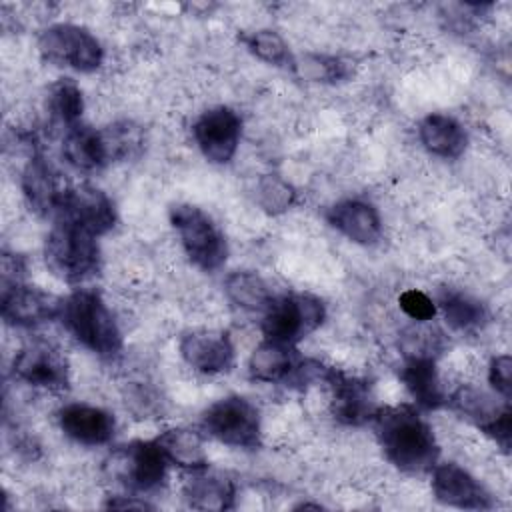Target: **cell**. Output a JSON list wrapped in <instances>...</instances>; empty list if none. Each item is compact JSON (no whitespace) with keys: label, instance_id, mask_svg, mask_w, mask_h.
<instances>
[{"label":"cell","instance_id":"2e32d148","mask_svg":"<svg viewBox=\"0 0 512 512\" xmlns=\"http://www.w3.org/2000/svg\"><path fill=\"white\" fill-rule=\"evenodd\" d=\"M182 360L196 372L216 376L234 366V344L228 332L202 328L186 332L178 344Z\"/></svg>","mask_w":512,"mask_h":512},{"label":"cell","instance_id":"9a60e30c","mask_svg":"<svg viewBox=\"0 0 512 512\" xmlns=\"http://www.w3.org/2000/svg\"><path fill=\"white\" fill-rule=\"evenodd\" d=\"M432 492L444 506L462 510L494 508L492 494L466 468L456 462H438L432 470Z\"/></svg>","mask_w":512,"mask_h":512},{"label":"cell","instance_id":"8992f818","mask_svg":"<svg viewBox=\"0 0 512 512\" xmlns=\"http://www.w3.org/2000/svg\"><path fill=\"white\" fill-rule=\"evenodd\" d=\"M200 428L210 438L242 450L262 444V422L258 408L244 396L232 394L212 402L200 418Z\"/></svg>","mask_w":512,"mask_h":512},{"label":"cell","instance_id":"f546056e","mask_svg":"<svg viewBox=\"0 0 512 512\" xmlns=\"http://www.w3.org/2000/svg\"><path fill=\"white\" fill-rule=\"evenodd\" d=\"M296 190L278 174H264L256 182V204L272 216L284 214L294 206Z\"/></svg>","mask_w":512,"mask_h":512},{"label":"cell","instance_id":"7a4b0ae2","mask_svg":"<svg viewBox=\"0 0 512 512\" xmlns=\"http://www.w3.org/2000/svg\"><path fill=\"white\" fill-rule=\"evenodd\" d=\"M86 350L100 358H114L122 350L120 326L96 290L78 288L64 298L58 318Z\"/></svg>","mask_w":512,"mask_h":512},{"label":"cell","instance_id":"1f68e13d","mask_svg":"<svg viewBox=\"0 0 512 512\" xmlns=\"http://www.w3.org/2000/svg\"><path fill=\"white\" fill-rule=\"evenodd\" d=\"M444 348V334L430 326V322H414L400 336L402 356H430L436 358Z\"/></svg>","mask_w":512,"mask_h":512},{"label":"cell","instance_id":"ffe728a7","mask_svg":"<svg viewBox=\"0 0 512 512\" xmlns=\"http://www.w3.org/2000/svg\"><path fill=\"white\" fill-rule=\"evenodd\" d=\"M62 156L80 172H94L112 162L104 132L84 122H76L64 130Z\"/></svg>","mask_w":512,"mask_h":512},{"label":"cell","instance_id":"7c38bea8","mask_svg":"<svg viewBox=\"0 0 512 512\" xmlns=\"http://www.w3.org/2000/svg\"><path fill=\"white\" fill-rule=\"evenodd\" d=\"M12 374L28 386L52 392L66 390L70 384L66 356L48 342L26 344L12 360Z\"/></svg>","mask_w":512,"mask_h":512},{"label":"cell","instance_id":"ac0fdd59","mask_svg":"<svg viewBox=\"0 0 512 512\" xmlns=\"http://www.w3.org/2000/svg\"><path fill=\"white\" fill-rule=\"evenodd\" d=\"M58 426L76 444L104 446L116 434V418L108 410L84 402H72L58 410Z\"/></svg>","mask_w":512,"mask_h":512},{"label":"cell","instance_id":"d590c367","mask_svg":"<svg viewBox=\"0 0 512 512\" xmlns=\"http://www.w3.org/2000/svg\"><path fill=\"white\" fill-rule=\"evenodd\" d=\"M24 260L18 254H2V286L24 282Z\"/></svg>","mask_w":512,"mask_h":512},{"label":"cell","instance_id":"7402d4cb","mask_svg":"<svg viewBox=\"0 0 512 512\" xmlns=\"http://www.w3.org/2000/svg\"><path fill=\"white\" fill-rule=\"evenodd\" d=\"M302 356L292 344H282L274 340H262L248 358V376L256 382L266 384H290Z\"/></svg>","mask_w":512,"mask_h":512},{"label":"cell","instance_id":"30bf717a","mask_svg":"<svg viewBox=\"0 0 512 512\" xmlns=\"http://www.w3.org/2000/svg\"><path fill=\"white\" fill-rule=\"evenodd\" d=\"M192 136L208 162L228 164L242 138V118L228 106L208 108L192 124Z\"/></svg>","mask_w":512,"mask_h":512},{"label":"cell","instance_id":"484cf974","mask_svg":"<svg viewBox=\"0 0 512 512\" xmlns=\"http://www.w3.org/2000/svg\"><path fill=\"white\" fill-rule=\"evenodd\" d=\"M446 324L456 332H474L488 322V308L478 298L456 288H442L434 298Z\"/></svg>","mask_w":512,"mask_h":512},{"label":"cell","instance_id":"9c48e42d","mask_svg":"<svg viewBox=\"0 0 512 512\" xmlns=\"http://www.w3.org/2000/svg\"><path fill=\"white\" fill-rule=\"evenodd\" d=\"M446 404H450L458 414H462L480 432L490 436L504 452H508L512 436L510 400L498 394H488L474 386H460Z\"/></svg>","mask_w":512,"mask_h":512},{"label":"cell","instance_id":"5b68a950","mask_svg":"<svg viewBox=\"0 0 512 512\" xmlns=\"http://www.w3.org/2000/svg\"><path fill=\"white\" fill-rule=\"evenodd\" d=\"M168 460L154 440H134L110 452L104 462L108 476L130 494L156 492L168 472Z\"/></svg>","mask_w":512,"mask_h":512},{"label":"cell","instance_id":"3957f363","mask_svg":"<svg viewBox=\"0 0 512 512\" xmlns=\"http://www.w3.org/2000/svg\"><path fill=\"white\" fill-rule=\"evenodd\" d=\"M98 236L62 218H54L44 238L46 268L68 284H80L100 270Z\"/></svg>","mask_w":512,"mask_h":512},{"label":"cell","instance_id":"4fadbf2b","mask_svg":"<svg viewBox=\"0 0 512 512\" xmlns=\"http://www.w3.org/2000/svg\"><path fill=\"white\" fill-rule=\"evenodd\" d=\"M54 218L68 220L94 236H104L116 226V208L112 198L96 186H68Z\"/></svg>","mask_w":512,"mask_h":512},{"label":"cell","instance_id":"ba28073f","mask_svg":"<svg viewBox=\"0 0 512 512\" xmlns=\"http://www.w3.org/2000/svg\"><path fill=\"white\" fill-rule=\"evenodd\" d=\"M38 50L46 62L84 74L98 70L104 60L100 40L84 26L70 22L44 28L38 36Z\"/></svg>","mask_w":512,"mask_h":512},{"label":"cell","instance_id":"4dcf8cb0","mask_svg":"<svg viewBox=\"0 0 512 512\" xmlns=\"http://www.w3.org/2000/svg\"><path fill=\"white\" fill-rule=\"evenodd\" d=\"M294 72L310 82H340L348 78L350 68L346 62L334 56L304 54V56H296Z\"/></svg>","mask_w":512,"mask_h":512},{"label":"cell","instance_id":"4316f807","mask_svg":"<svg viewBox=\"0 0 512 512\" xmlns=\"http://www.w3.org/2000/svg\"><path fill=\"white\" fill-rule=\"evenodd\" d=\"M226 298L240 310L264 314L276 298L268 282L252 270H234L224 278Z\"/></svg>","mask_w":512,"mask_h":512},{"label":"cell","instance_id":"d4e9b609","mask_svg":"<svg viewBox=\"0 0 512 512\" xmlns=\"http://www.w3.org/2000/svg\"><path fill=\"white\" fill-rule=\"evenodd\" d=\"M154 442L166 456L168 464L178 466L184 472H192V470H200V468L208 466L204 440H202L200 432H196L192 428H182V426L168 428V430L160 432L154 438Z\"/></svg>","mask_w":512,"mask_h":512},{"label":"cell","instance_id":"d6986e66","mask_svg":"<svg viewBox=\"0 0 512 512\" xmlns=\"http://www.w3.org/2000/svg\"><path fill=\"white\" fill-rule=\"evenodd\" d=\"M326 222L360 246H374L382 238V218L374 204L360 198H346L326 210Z\"/></svg>","mask_w":512,"mask_h":512},{"label":"cell","instance_id":"8d00e7d4","mask_svg":"<svg viewBox=\"0 0 512 512\" xmlns=\"http://www.w3.org/2000/svg\"><path fill=\"white\" fill-rule=\"evenodd\" d=\"M104 508H120V510H146L152 508V504H148L144 498H140L138 494H118V496H110L104 502Z\"/></svg>","mask_w":512,"mask_h":512},{"label":"cell","instance_id":"44dd1931","mask_svg":"<svg viewBox=\"0 0 512 512\" xmlns=\"http://www.w3.org/2000/svg\"><path fill=\"white\" fill-rule=\"evenodd\" d=\"M400 380L418 410H438L448 402L436 368V358L404 356Z\"/></svg>","mask_w":512,"mask_h":512},{"label":"cell","instance_id":"52a82bcc","mask_svg":"<svg viewBox=\"0 0 512 512\" xmlns=\"http://www.w3.org/2000/svg\"><path fill=\"white\" fill-rule=\"evenodd\" d=\"M326 320L324 302L312 294L290 292L276 296L262 314V334L266 340L292 344L318 330Z\"/></svg>","mask_w":512,"mask_h":512},{"label":"cell","instance_id":"836d02e7","mask_svg":"<svg viewBox=\"0 0 512 512\" xmlns=\"http://www.w3.org/2000/svg\"><path fill=\"white\" fill-rule=\"evenodd\" d=\"M398 306L412 322H432L438 312L434 298L418 288L404 290L398 296Z\"/></svg>","mask_w":512,"mask_h":512},{"label":"cell","instance_id":"d6a6232c","mask_svg":"<svg viewBox=\"0 0 512 512\" xmlns=\"http://www.w3.org/2000/svg\"><path fill=\"white\" fill-rule=\"evenodd\" d=\"M108 150H110V160H124L134 156L142 148V132L138 126H134L128 120L114 122L108 128L102 130Z\"/></svg>","mask_w":512,"mask_h":512},{"label":"cell","instance_id":"6da1fadb","mask_svg":"<svg viewBox=\"0 0 512 512\" xmlns=\"http://www.w3.org/2000/svg\"><path fill=\"white\" fill-rule=\"evenodd\" d=\"M370 424L386 460L400 472L424 474L438 464V440L416 406H378Z\"/></svg>","mask_w":512,"mask_h":512},{"label":"cell","instance_id":"5bb4252c","mask_svg":"<svg viewBox=\"0 0 512 512\" xmlns=\"http://www.w3.org/2000/svg\"><path fill=\"white\" fill-rule=\"evenodd\" d=\"M324 382L330 388L332 416L346 426H362L376 412L372 386L360 376H350L338 368H326Z\"/></svg>","mask_w":512,"mask_h":512},{"label":"cell","instance_id":"f1b7e54d","mask_svg":"<svg viewBox=\"0 0 512 512\" xmlns=\"http://www.w3.org/2000/svg\"><path fill=\"white\" fill-rule=\"evenodd\" d=\"M240 40L244 42L248 52L254 54L258 60L272 64L276 68L294 72L296 56L292 54L288 42L276 30H270V28L252 30L248 34H242Z\"/></svg>","mask_w":512,"mask_h":512},{"label":"cell","instance_id":"cb8c5ba5","mask_svg":"<svg viewBox=\"0 0 512 512\" xmlns=\"http://www.w3.org/2000/svg\"><path fill=\"white\" fill-rule=\"evenodd\" d=\"M418 138L426 152L446 160L458 158L468 144L464 126L454 116L440 112H432L420 120Z\"/></svg>","mask_w":512,"mask_h":512},{"label":"cell","instance_id":"603a6c76","mask_svg":"<svg viewBox=\"0 0 512 512\" xmlns=\"http://www.w3.org/2000/svg\"><path fill=\"white\" fill-rule=\"evenodd\" d=\"M182 496L186 504L194 510H230L234 508L236 486L230 478L220 472H212L206 468L188 472Z\"/></svg>","mask_w":512,"mask_h":512},{"label":"cell","instance_id":"e575fe53","mask_svg":"<svg viewBox=\"0 0 512 512\" xmlns=\"http://www.w3.org/2000/svg\"><path fill=\"white\" fill-rule=\"evenodd\" d=\"M488 382L498 396L510 400V396H512V358L508 354H498L490 360Z\"/></svg>","mask_w":512,"mask_h":512},{"label":"cell","instance_id":"8fae6325","mask_svg":"<svg viewBox=\"0 0 512 512\" xmlns=\"http://www.w3.org/2000/svg\"><path fill=\"white\" fill-rule=\"evenodd\" d=\"M64 298L42 288L18 282L2 286L0 312L8 326L36 328L60 318Z\"/></svg>","mask_w":512,"mask_h":512},{"label":"cell","instance_id":"e0dca14e","mask_svg":"<svg viewBox=\"0 0 512 512\" xmlns=\"http://www.w3.org/2000/svg\"><path fill=\"white\" fill-rule=\"evenodd\" d=\"M20 186L28 208L44 218L56 216L60 202L68 190V186L62 184L60 174L40 152H34L26 162Z\"/></svg>","mask_w":512,"mask_h":512},{"label":"cell","instance_id":"83f0119b","mask_svg":"<svg viewBox=\"0 0 512 512\" xmlns=\"http://www.w3.org/2000/svg\"><path fill=\"white\" fill-rule=\"evenodd\" d=\"M46 110L56 124L64 126V130L76 122H82L84 96L80 86L72 78L56 80L48 90Z\"/></svg>","mask_w":512,"mask_h":512},{"label":"cell","instance_id":"277c9868","mask_svg":"<svg viewBox=\"0 0 512 512\" xmlns=\"http://www.w3.org/2000/svg\"><path fill=\"white\" fill-rule=\"evenodd\" d=\"M170 224L176 230L184 254L202 272H216L228 258V244L218 224L194 204H172Z\"/></svg>","mask_w":512,"mask_h":512}]
</instances>
